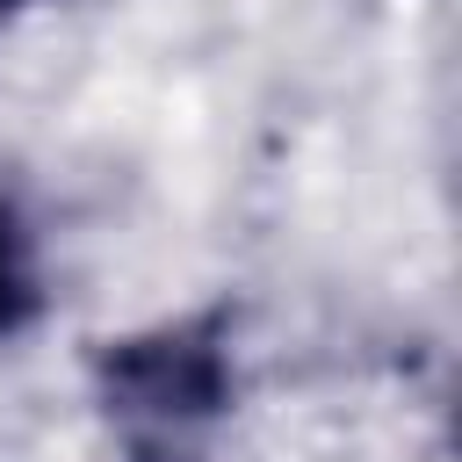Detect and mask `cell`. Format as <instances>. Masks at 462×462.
Segmentation results:
<instances>
[{"label":"cell","instance_id":"1","mask_svg":"<svg viewBox=\"0 0 462 462\" xmlns=\"http://www.w3.org/2000/svg\"><path fill=\"white\" fill-rule=\"evenodd\" d=\"M94 397L108 419L144 426V433H188L231 411L238 397V354H231V318L195 310L166 318L144 332H123L94 354Z\"/></svg>","mask_w":462,"mask_h":462},{"label":"cell","instance_id":"2","mask_svg":"<svg viewBox=\"0 0 462 462\" xmlns=\"http://www.w3.org/2000/svg\"><path fill=\"white\" fill-rule=\"evenodd\" d=\"M43 310V267H36V231L29 217L0 195V339L29 332Z\"/></svg>","mask_w":462,"mask_h":462},{"label":"cell","instance_id":"3","mask_svg":"<svg viewBox=\"0 0 462 462\" xmlns=\"http://www.w3.org/2000/svg\"><path fill=\"white\" fill-rule=\"evenodd\" d=\"M22 7H29V0H0V22H14V14H22Z\"/></svg>","mask_w":462,"mask_h":462},{"label":"cell","instance_id":"4","mask_svg":"<svg viewBox=\"0 0 462 462\" xmlns=\"http://www.w3.org/2000/svg\"><path fill=\"white\" fill-rule=\"evenodd\" d=\"M144 462H159V455H144Z\"/></svg>","mask_w":462,"mask_h":462}]
</instances>
